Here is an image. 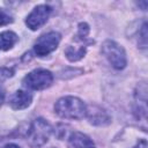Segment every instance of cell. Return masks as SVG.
I'll use <instances>...</instances> for the list:
<instances>
[{
  "label": "cell",
  "mask_w": 148,
  "mask_h": 148,
  "mask_svg": "<svg viewBox=\"0 0 148 148\" xmlns=\"http://www.w3.org/2000/svg\"><path fill=\"white\" fill-rule=\"evenodd\" d=\"M89 32V27L87 23H80L79 24V36H81V39H84L86 36Z\"/></svg>",
  "instance_id": "4fadbf2b"
},
{
  "label": "cell",
  "mask_w": 148,
  "mask_h": 148,
  "mask_svg": "<svg viewBox=\"0 0 148 148\" xmlns=\"http://www.w3.org/2000/svg\"><path fill=\"white\" fill-rule=\"evenodd\" d=\"M69 148H96L94 141L84 133L74 132L68 138Z\"/></svg>",
  "instance_id": "9c48e42d"
},
{
  "label": "cell",
  "mask_w": 148,
  "mask_h": 148,
  "mask_svg": "<svg viewBox=\"0 0 148 148\" xmlns=\"http://www.w3.org/2000/svg\"><path fill=\"white\" fill-rule=\"evenodd\" d=\"M53 82V75L50 71L37 68L27 74L23 79V86L31 90H43L49 88Z\"/></svg>",
  "instance_id": "277c9868"
},
{
  "label": "cell",
  "mask_w": 148,
  "mask_h": 148,
  "mask_svg": "<svg viewBox=\"0 0 148 148\" xmlns=\"http://www.w3.org/2000/svg\"><path fill=\"white\" fill-rule=\"evenodd\" d=\"M86 117L89 123L95 126H106L111 123V117L109 116V113L103 108L96 104L87 106Z\"/></svg>",
  "instance_id": "52a82bcc"
},
{
  "label": "cell",
  "mask_w": 148,
  "mask_h": 148,
  "mask_svg": "<svg viewBox=\"0 0 148 148\" xmlns=\"http://www.w3.org/2000/svg\"><path fill=\"white\" fill-rule=\"evenodd\" d=\"M86 54V47L84 46H72L69 45L65 50V56L69 61H77L81 58H83Z\"/></svg>",
  "instance_id": "8fae6325"
},
{
  "label": "cell",
  "mask_w": 148,
  "mask_h": 148,
  "mask_svg": "<svg viewBox=\"0 0 148 148\" xmlns=\"http://www.w3.org/2000/svg\"><path fill=\"white\" fill-rule=\"evenodd\" d=\"M140 34H141V40H142L141 47H146V45H147V24L146 23H143Z\"/></svg>",
  "instance_id": "5bb4252c"
},
{
  "label": "cell",
  "mask_w": 148,
  "mask_h": 148,
  "mask_svg": "<svg viewBox=\"0 0 148 148\" xmlns=\"http://www.w3.org/2000/svg\"><path fill=\"white\" fill-rule=\"evenodd\" d=\"M60 39H61V36L57 31H50L47 34L42 35L36 40L35 46H34V51H35L36 56L45 57V56L50 54L58 47Z\"/></svg>",
  "instance_id": "5b68a950"
},
{
  "label": "cell",
  "mask_w": 148,
  "mask_h": 148,
  "mask_svg": "<svg viewBox=\"0 0 148 148\" xmlns=\"http://www.w3.org/2000/svg\"><path fill=\"white\" fill-rule=\"evenodd\" d=\"M51 134L52 127L49 124V121H46L43 118H37L30 124L27 131V140L30 146L40 147L49 141Z\"/></svg>",
  "instance_id": "7a4b0ae2"
},
{
  "label": "cell",
  "mask_w": 148,
  "mask_h": 148,
  "mask_svg": "<svg viewBox=\"0 0 148 148\" xmlns=\"http://www.w3.org/2000/svg\"><path fill=\"white\" fill-rule=\"evenodd\" d=\"M18 40L17 35L14 31L7 30L0 32V50L2 51H8L10 50Z\"/></svg>",
  "instance_id": "30bf717a"
},
{
  "label": "cell",
  "mask_w": 148,
  "mask_h": 148,
  "mask_svg": "<svg viewBox=\"0 0 148 148\" xmlns=\"http://www.w3.org/2000/svg\"><path fill=\"white\" fill-rule=\"evenodd\" d=\"M13 75V71L7 69V68H1L0 69V79H7Z\"/></svg>",
  "instance_id": "9a60e30c"
},
{
  "label": "cell",
  "mask_w": 148,
  "mask_h": 148,
  "mask_svg": "<svg viewBox=\"0 0 148 148\" xmlns=\"http://www.w3.org/2000/svg\"><path fill=\"white\" fill-rule=\"evenodd\" d=\"M13 22V17L9 13H7L5 9H1L0 8V27H3V25H7L9 23Z\"/></svg>",
  "instance_id": "7c38bea8"
},
{
  "label": "cell",
  "mask_w": 148,
  "mask_h": 148,
  "mask_svg": "<svg viewBox=\"0 0 148 148\" xmlns=\"http://www.w3.org/2000/svg\"><path fill=\"white\" fill-rule=\"evenodd\" d=\"M101 51L114 69L120 71L126 67V65H127L126 52H125L124 47L121 45H119L118 43H116L114 40H110V39L105 40L102 44Z\"/></svg>",
  "instance_id": "3957f363"
},
{
  "label": "cell",
  "mask_w": 148,
  "mask_h": 148,
  "mask_svg": "<svg viewBox=\"0 0 148 148\" xmlns=\"http://www.w3.org/2000/svg\"><path fill=\"white\" fill-rule=\"evenodd\" d=\"M32 102V95L25 90H16L9 97V105L14 110H22L28 108Z\"/></svg>",
  "instance_id": "ba28073f"
},
{
  "label": "cell",
  "mask_w": 148,
  "mask_h": 148,
  "mask_svg": "<svg viewBox=\"0 0 148 148\" xmlns=\"http://www.w3.org/2000/svg\"><path fill=\"white\" fill-rule=\"evenodd\" d=\"M50 14H51V7L50 6H47V5H38L27 16L25 24L32 31L38 30L40 27H43L46 23V21L50 17Z\"/></svg>",
  "instance_id": "8992f818"
},
{
  "label": "cell",
  "mask_w": 148,
  "mask_h": 148,
  "mask_svg": "<svg viewBox=\"0 0 148 148\" xmlns=\"http://www.w3.org/2000/svg\"><path fill=\"white\" fill-rule=\"evenodd\" d=\"M2 148H21L20 146H17L16 143H7L6 146H3Z\"/></svg>",
  "instance_id": "e0dca14e"
},
{
  "label": "cell",
  "mask_w": 148,
  "mask_h": 148,
  "mask_svg": "<svg viewBox=\"0 0 148 148\" xmlns=\"http://www.w3.org/2000/svg\"><path fill=\"white\" fill-rule=\"evenodd\" d=\"M5 96H6V92H5V89L0 86V105L3 103L5 101Z\"/></svg>",
  "instance_id": "2e32d148"
},
{
  "label": "cell",
  "mask_w": 148,
  "mask_h": 148,
  "mask_svg": "<svg viewBox=\"0 0 148 148\" xmlns=\"http://www.w3.org/2000/svg\"><path fill=\"white\" fill-rule=\"evenodd\" d=\"M87 105L75 96H64L54 104L56 113L64 119H81L86 117Z\"/></svg>",
  "instance_id": "6da1fadb"
}]
</instances>
